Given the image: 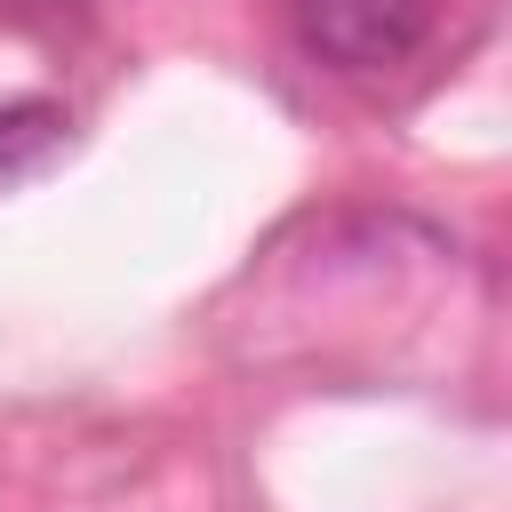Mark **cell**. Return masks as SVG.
I'll return each instance as SVG.
<instances>
[{
  "label": "cell",
  "mask_w": 512,
  "mask_h": 512,
  "mask_svg": "<svg viewBox=\"0 0 512 512\" xmlns=\"http://www.w3.org/2000/svg\"><path fill=\"white\" fill-rule=\"evenodd\" d=\"M296 32L328 72H392L424 48L432 0H296Z\"/></svg>",
  "instance_id": "1"
},
{
  "label": "cell",
  "mask_w": 512,
  "mask_h": 512,
  "mask_svg": "<svg viewBox=\"0 0 512 512\" xmlns=\"http://www.w3.org/2000/svg\"><path fill=\"white\" fill-rule=\"evenodd\" d=\"M56 136H64V112H56V104H40V96L0 104V168H16V160H32V152H48Z\"/></svg>",
  "instance_id": "2"
}]
</instances>
